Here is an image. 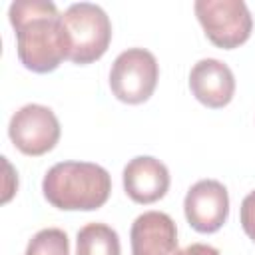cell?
Masks as SVG:
<instances>
[{
    "mask_svg": "<svg viewBox=\"0 0 255 255\" xmlns=\"http://www.w3.org/2000/svg\"><path fill=\"white\" fill-rule=\"evenodd\" d=\"M20 64L36 74L54 72L68 60L60 12L50 0H16L8 8Z\"/></svg>",
    "mask_w": 255,
    "mask_h": 255,
    "instance_id": "6da1fadb",
    "label": "cell"
},
{
    "mask_svg": "<svg viewBox=\"0 0 255 255\" xmlns=\"http://www.w3.org/2000/svg\"><path fill=\"white\" fill-rule=\"evenodd\" d=\"M42 193L62 211H94L108 201L112 177L108 169L92 161H60L46 171Z\"/></svg>",
    "mask_w": 255,
    "mask_h": 255,
    "instance_id": "7a4b0ae2",
    "label": "cell"
},
{
    "mask_svg": "<svg viewBox=\"0 0 255 255\" xmlns=\"http://www.w3.org/2000/svg\"><path fill=\"white\" fill-rule=\"evenodd\" d=\"M68 42V60L86 66L100 60L112 42V22L108 14L92 2L72 4L60 14Z\"/></svg>",
    "mask_w": 255,
    "mask_h": 255,
    "instance_id": "3957f363",
    "label": "cell"
},
{
    "mask_svg": "<svg viewBox=\"0 0 255 255\" xmlns=\"http://www.w3.org/2000/svg\"><path fill=\"white\" fill-rule=\"evenodd\" d=\"M193 10L205 36L217 48H239L251 36L253 18L243 0H197Z\"/></svg>",
    "mask_w": 255,
    "mask_h": 255,
    "instance_id": "277c9868",
    "label": "cell"
},
{
    "mask_svg": "<svg viewBox=\"0 0 255 255\" xmlns=\"http://www.w3.org/2000/svg\"><path fill=\"white\" fill-rule=\"evenodd\" d=\"M159 80L155 56L145 48H128L112 64L110 88L124 104H143L151 98Z\"/></svg>",
    "mask_w": 255,
    "mask_h": 255,
    "instance_id": "5b68a950",
    "label": "cell"
},
{
    "mask_svg": "<svg viewBox=\"0 0 255 255\" xmlns=\"http://www.w3.org/2000/svg\"><path fill=\"white\" fill-rule=\"evenodd\" d=\"M8 135L24 155H44L54 149L60 139V122L48 106L26 104L10 118Z\"/></svg>",
    "mask_w": 255,
    "mask_h": 255,
    "instance_id": "8992f818",
    "label": "cell"
},
{
    "mask_svg": "<svg viewBox=\"0 0 255 255\" xmlns=\"http://www.w3.org/2000/svg\"><path fill=\"white\" fill-rule=\"evenodd\" d=\"M187 223L197 233H215L229 217V195L221 181L199 179L193 183L183 199Z\"/></svg>",
    "mask_w": 255,
    "mask_h": 255,
    "instance_id": "52a82bcc",
    "label": "cell"
},
{
    "mask_svg": "<svg viewBox=\"0 0 255 255\" xmlns=\"http://www.w3.org/2000/svg\"><path fill=\"white\" fill-rule=\"evenodd\" d=\"M131 255H181L175 221L163 211H145L129 229Z\"/></svg>",
    "mask_w": 255,
    "mask_h": 255,
    "instance_id": "ba28073f",
    "label": "cell"
},
{
    "mask_svg": "<svg viewBox=\"0 0 255 255\" xmlns=\"http://www.w3.org/2000/svg\"><path fill=\"white\" fill-rule=\"evenodd\" d=\"M189 90L197 102L211 110H219L233 100L235 76L225 62L203 58L189 72Z\"/></svg>",
    "mask_w": 255,
    "mask_h": 255,
    "instance_id": "9c48e42d",
    "label": "cell"
},
{
    "mask_svg": "<svg viewBox=\"0 0 255 255\" xmlns=\"http://www.w3.org/2000/svg\"><path fill=\"white\" fill-rule=\"evenodd\" d=\"M124 189L135 203L149 205L161 199L169 189V171L165 163L151 155H137L124 167Z\"/></svg>",
    "mask_w": 255,
    "mask_h": 255,
    "instance_id": "30bf717a",
    "label": "cell"
},
{
    "mask_svg": "<svg viewBox=\"0 0 255 255\" xmlns=\"http://www.w3.org/2000/svg\"><path fill=\"white\" fill-rule=\"evenodd\" d=\"M76 255H122L120 235L106 223H88L76 235Z\"/></svg>",
    "mask_w": 255,
    "mask_h": 255,
    "instance_id": "8fae6325",
    "label": "cell"
},
{
    "mask_svg": "<svg viewBox=\"0 0 255 255\" xmlns=\"http://www.w3.org/2000/svg\"><path fill=\"white\" fill-rule=\"evenodd\" d=\"M24 255H70V239L58 227L40 229L28 241Z\"/></svg>",
    "mask_w": 255,
    "mask_h": 255,
    "instance_id": "7c38bea8",
    "label": "cell"
},
{
    "mask_svg": "<svg viewBox=\"0 0 255 255\" xmlns=\"http://www.w3.org/2000/svg\"><path fill=\"white\" fill-rule=\"evenodd\" d=\"M239 219H241V227H243L245 235L255 243V191H251L243 197L241 209H239Z\"/></svg>",
    "mask_w": 255,
    "mask_h": 255,
    "instance_id": "4fadbf2b",
    "label": "cell"
},
{
    "mask_svg": "<svg viewBox=\"0 0 255 255\" xmlns=\"http://www.w3.org/2000/svg\"><path fill=\"white\" fill-rule=\"evenodd\" d=\"M181 255H219V251L205 243H191L181 251Z\"/></svg>",
    "mask_w": 255,
    "mask_h": 255,
    "instance_id": "5bb4252c",
    "label": "cell"
}]
</instances>
